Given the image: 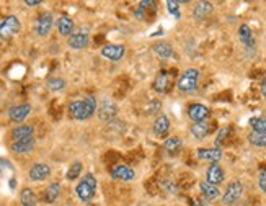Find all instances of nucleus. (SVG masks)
Instances as JSON below:
<instances>
[{
    "instance_id": "obj_1",
    "label": "nucleus",
    "mask_w": 266,
    "mask_h": 206,
    "mask_svg": "<svg viewBox=\"0 0 266 206\" xmlns=\"http://www.w3.org/2000/svg\"><path fill=\"white\" fill-rule=\"evenodd\" d=\"M96 112V98L95 97H87L82 100H75L69 105V113L75 120H87Z\"/></svg>"
},
{
    "instance_id": "obj_2",
    "label": "nucleus",
    "mask_w": 266,
    "mask_h": 206,
    "mask_svg": "<svg viewBox=\"0 0 266 206\" xmlns=\"http://www.w3.org/2000/svg\"><path fill=\"white\" fill-rule=\"evenodd\" d=\"M95 191H96V178L92 174H87L75 187V193L79 196V200L83 203L92 200L95 196Z\"/></svg>"
},
{
    "instance_id": "obj_3",
    "label": "nucleus",
    "mask_w": 266,
    "mask_h": 206,
    "mask_svg": "<svg viewBox=\"0 0 266 206\" xmlns=\"http://www.w3.org/2000/svg\"><path fill=\"white\" fill-rule=\"evenodd\" d=\"M198 80H199V71L198 69H186V71L181 74V77L178 79V90L183 93H190L194 92L196 87H198Z\"/></svg>"
},
{
    "instance_id": "obj_4",
    "label": "nucleus",
    "mask_w": 266,
    "mask_h": 206,
    "mask_svg": "<svg viewBox=\"0 0 266 206\" xmlns=\"http://www.w3.org/2000/svg\"><path fill=\"white\" fill-rule=\"evenodd\" d=\"M22 28V25H20V20L15 15H9L2 20V26H0V38L4 39H9L12 38L13 34H17Z\"/></svg>"
},
{
    "instance_id": "obj_5",
    "label": "nucleus",
    "mask_w": 266,
    "mask_h": 206,
    "mask_svg": "<svg viewBox=\"0 0 266 206\" xmlns=\"http://www.w3.org/2000/svg\"><path fill=\"white\" fill-rule=\"evenodd\" d=\"M242 193H243V185L239 180L230 182L222 195V203L224 204H234L235 201L240 200Z\"/></svg>"
},
{
    "instance_id": "obj_6",
    "label": "nucleus",
    "mask_w": 266,
    "mask_h": 206,
    "mask_svg": "<svg viewBox=\"0 0 266 206\" xmlns=\"http://www.w3.org/2000/svg\"><path fill=\"white\" fill-rule=\"evenodd\" d=\"M54 25V17L51 12H43L41 15L36 18V23H34V31H36L38 36H46L49 34Z\"/></svg>"
},
{
    "instance_id": "obj_7",
    "label": "nucleus",
    "mask_w": 266,
    "mask_h": 206,
    "mask_svg": "<svg viewBox=\"0 0 266 206\" xmlns=\"http://www.w3.org/2000/svg\"><path fill=\"white\" fill-rule=\"evenodd\" d=\"M111 178H115V180H123V182H131L134 180L136 177V172L134 169H131L129 166H123V164H118L110 172Z\"/></svg>"
},
{
    "instance_id": "obj_8",
    "label": "nucleus",
    "mask_w": 266,
    "mask_h": 206,
    "mask_svg": "<svg viewBox=\"0 0 266 206\" xmlns=\"http://www.w3.org/2000/svg\"><path fill=\"white\" fill-rule=\"evenodd\" d=\"M51 175V167L47 164L43 162H38V164H33L30 172H28V177H30L31 182H41V180H46V178Z\"/></svg>"
},
{
    "instance_id": "obj_9",
    "label": "nucleus",
    "mask_w": 266,
    "mask_h": 206,
    "mask_svg": "<svg viewBox=\"0 0 266 206\" xmlns=\"http://www.w3.org/2000/svg\"><path fill=\"white\" fill-rule=\"evenodd\" d=\"M196 156L201 161H209L212 164H219V161L222 159V150L221 147H201L196 150Z\"/></svg>"
},
{
    "instance_id": "obj_10",
    "label": "nucleus",
    "mask_w": 266,
    "mask_h": 206,
    "mask_svg": "<svg viewBox=\"0 0 266 206\" xmlns=\"http://www.w3.org/2000/svg\"><path fill=\"white\" fill-rule=\"evenodd\" d=\"M30 113H31V105H30V103H22V105L12 107L9 110V118L13 123H22Z\"/></svg>"
},
{
    "instance_id": "obj_11",
    "label": "nucleus",
    "mask_w": 266,
    "mask_h": 206,
    "mask_svg": "<svg viewBox=\"0 0 266 206\" xmlns=\"http://www.w3.org/2000/svg\"><path fill=\"white\" fill-rule=\"evenodd\" d=\"M116 112H118V108H116V105H115L113 100L104 98V100L100 101V108H98V116H100L101 120H104V121L113 120L115 115H116Z\"/></svg>"
},
{
    "instance_id": "obj_12",
    "label": "nucleus",
    "mask_w": 266,
    "mask_h": 206,
    "mask_svg": "<svg viewBox=\"0 0 266 206\" xmlns=\"http://www.w3.org/2000/svg\"><path fill=\"white\" fill-rule=\"evenodd\" d=\"M34 133V128L31 125H20L15 126L12 129L10 137H12V142H17V141H23L28 139V137H33Z\"/></svg>"
},
{
    "instance_id": "obj_13",
    "label": "nucleus",
    "mask_w": 266,
    "mask_h": 206,
    "mask_svg": "<svg viewBox=\"0 0 266 206\" xmlns=\"http://www.w3.org/2000/svg\"><path fill=\"white\" fill-rule=\"evenodd\" d=\"M101 56L110 61H120L124 56V46L123 44H107L103 46Z\"/></svg>"
},
{
    "instance_id": "obj_14",
    "label": "nucleus",
    "mask_w": 266,
    "mask_h": 206,
    "mask_svg": "<svg viewBox=\"0 0 266 206\" xmlns=\"http://www.w3.org/2000/svg\"><path fill=\"white\" fill-rule=\"evenodd\" d=\"M188 116H190L194 123L206 121V118L209 116V110H207V107L201 105V103H194V105L188 108Z\"/></svg>"
},
{
    "instance_id": "obj_15",
    "label": "nucleus",
    "mask_w": 266,
    "mask_h": 206,
    "mask_svg": "<svg viewBox=\"0 0 266 206\" xmlns=\"http://www.w3.org/2000/svg\"><path fill=\"white\" fill-rule=\"evenodd\" d=\"M199 190H201L202 196L206 198V201L216 200V198H218V196L221 195V190H219L218 185L209 183L207 180H202V182H199Z\"/></svg>"
},
{
    "instance_id": "obj_16",
    "label": "nucleus",
    "mask_w": 266,
    "mask_h": 206,
    "mask_svg": "<svg viewBox=\"0 0 266 206\" xmlns=\"http://www.w3.org/2000/svg\"><path fill=\"white\" fill-rule=\"evenodd\" d=\"M34 146H36L34 137H28V139H23V141L12 142L10 149H12V152H15V154H26V152H30V150H33Z\"/></svg>"
},
{
    "instance_id": "obj_17",
    "label": "nucleus",
    "mask_w": 266,
    "mask_h": 206,
    "mask_svg": "<svg viewBox=\"0 0 266 206\" xmlns=\"http://www.w3.org/2000/svg\"><path fill=\"white\" fill-rule=\"evenodd\" d=\"M206 180L212 185H219L224 182V170L219 164H212L206 172Z\"/></svg>"
},
{
    "instance_id": "obj_18",
    "label": "nucleus",
    "mask_w": 266,
    "mask_h": 206,
    "mask_svg": "<svg viewBox=\"0 0 266 206\" xmlns=\"http://www.w3.org/2000/svg\"><path fill=\"white\" fill-rule=\"evenodd\" d=\"M169 85H170V75H169V72L160 71L157 74L155 80H153V90H155L157 93H165L167 88H169Z\"/></svg>"
},
{
    "instance_id": "obj_19",
    "label": "nucleus",
    "mask_w": 266,
    "mask_h": 206,
    "mask_svg": "<svg viewBox=\"0 0 266 206\" xmlns=\"http://www.w3.org/2000/svg\"><path fill=\"white\" fill-rule=\"evenodd\" d=\"M56 23H58V30H59V33L62 34V36H69V38L72 36L74 22H72L71 17H69V15H61Z\"/></svg>"
},
{
    "instance_id": "obj_20",
    "label": "nucleus",
    "mask_w": 266,
    "mask_h": 206,
    "mask_svg": "<svg viewBox=\"0 0 266 206\" xmlns=\"http://www.w3.org/2000/svg\"><path fill=\"white\" fill-rule=\"evenodd\" d=\"M88 44V34L87 33H74L71 38H69V46L72 49H83Z\"/></svg>"
},
{
    "instance_id": "obj_21",
    "label": "nucleus",
    "mask_w": 266,
    "mask_h": 206,
    "mask_svg": "<svg viewBox=\"0 0 266 206\" xmlns=\"http://www.w3.org/2000/svg\"><path fill=\"white\" fill-rule=\"evenodd\" d=\"M170 129V120L169 116L165 115H160L158 118L155 120V123H153V133H155L157 136H164L169 133Z\"/></svg>"
},
{
    "instance_id": "obj_22",
    "label": "nucleus",
    "mask_w": 266,
    "mask_h": 206,
    "mask_svg": "<svg viewBox=\"0 0 266 206\" xmlns=\"http://www.w3.org/2000/svg\"><path fill=\"white\" fill-rule=\"evenodd\" d=\"M214 5L211 2H198L194 5V10H193V15L196 20H202L204 17H207L209 13L212 12Z\"/></svg>"
},
{
    "instance_id": "obj_23",
    "label": "nucleus",
    "mask_w": 266,
    "mask_h": 206,
    "mask_svg": "<svg viewBox=\"0 0 266 206\" xmlns=\"http://www.w3.org/2000/svg\"><path fill=\"white\" fill-rule=\"evenodd\" d=\"M239 38L243 43V46L247 47H253L255 46V39H253V33H251L248 25H240L239 28Z\"/></svg>"
},
{
    "instance_id": "obj_24",
    "label": "nucleus",
    "mask_w": 266,
    "mask_h": 206,
    "mask_svg": "<svg viewBox=\"0 0 266 206\" xmlns=\"http://www.w3.org/2000/svg\"><path fill=\"white\" fill-rule=\"evenodd\" d=\"M181 146H183V142H181L180 137L172 136V137H169V139L165 141V152L169 156H177L180 152Z\"/></svg>"
},
{
    "instance_id": "obj_25",
    "label": "nucleus",
    "mask_w": 266,
    "mask_h": 206,
    "mask_svg": "<svg viewBox=\"0 0 266 206\" xmlns=\"http://www.w3.org/2000/svg\"><path fill=\"white\" fill-rule=\"evenodd\" d=\"M152 51L157 54L158 58H162V59H167V58H170L172 54H173V49H172V46L169 43H165V41H162V43H155L152 46Z\"/></svg>"
},
{
    "instance_id": "obj_26",
    "label": "nucleus",
    "mask_w": 266,
    "mask_h": 206,
    "mask_svg": "<svg viewBox=\"0 0 266 206\" xmlns=\"http://www.w3.org/2000/svg\"><path fill=\"white\" fill-rule=\"evenodd\" d=\"M20 201L23 206H38V198L31 188H23L20 193Z\"/></svg>"
},
{
    "instance_id": "obj_27",
    "label": "nucleus",
    "mask_w": 266,
    "mask_h": 206,
    "mask_svg": "<svg viewBox=\"0 0 266 206\" xmlns=\"http://www.w3.org/2000/svg\"><path fill=\"white\" fill-rule=\"evenodd\" d=\"M191 134L196 137V139H204L207 131H209V125L207 121H199V123H194V125L191 126Z\"/></svg>"
},
{
    "instance_id": "obj_28",
    "label": "nucleus",
    "mask_w": 266,
    "mask_h": 206,
    "mask_svg": "<svg viewBox=\"0 0 266 206\" xmlns=\"http://www.w3.org/2000/svg\"><path fill=\"white\" fill-rule=\"evenodd\" d=\"M61 195V185L59 183H51L44 191V200L46 203H54Z\"/></svg>"
},
{
    "instance_id": "obj_29",
    "label": "nucleus",
    "mask_w": 266,
    "mask_h": 206,
    "mask_svg": "<svg viewBox=\"0 0 266 206\" xmlns=\"http://www.w3.org/2000/svg\"><path fill=\"white\" fill-rule=\"evenodd\" d=\"M248 141H250L251 146H256V147H266V134L251 131V133L248 134Z\"/></svg>"
},
{
    "instance_id": "obj_30",
    "label": "nucleus",
    "mask_w": 266,
    "mask_h": 206,
    "mask_svg": "<svg viewBox=\"0 0 266 206\" xmlns=\"http://www.w3.org/2000/svg\"><path fill=\"white\" fill-rule=\"evenodd\" d=\"M251 129H253L255 133H261L266 134V116H258V118H253L250 121Z\"/></svg>"
},
{
    "instance_id": "obj_31",
    "label": "nucleus",
    "mask_w": 266,
    "mask_h": 206,
    "mask_svg": "<svg viewBox=\"0 0 266 206\" xmlns=\"http://www.w3.org/2000/svg\"><path fill=\"white\" fill-rule=\"evenodd\" d=\"M47 87H49V90H52V92L62 90V88L66 87V80L61 77H52L47 80Z\"/></svg>"
},
{
    "instance_id": "obj_32",
    "label": "nucleus",
    "mask_w": 266,
    "mask_h": 206,
    "mask_svg": "<svg viewBox=\"0 0 266 206\" xmlns=\"http://www.w3.org/2000/svg\"><path fill=\"white\" fill-rule=\"evenodd\" d=\"M80 172H82V162H74L67 170V178L69 180H75L80 175Z\"/></svg>"
},
{
    "instance_id": "obj_33",
    "label": "nucleus",
    "mask_w": 266,
    "mask_h": 206,
    "mask_svg": "<svg viewBox=\"0 0 266 206\" xmlns=\"http://www.w3.org/2000/svg\"><path fill=\"white\" fill-rule=\"evenodd\" d=\"M230 133V128L229 126H224L221 131L218 133V137H216V147H219L221 144L226 141V137H227V134Z\"/></svg>"
},
{
    "instance_id": "obj_34",
    "label": "nucleus",
    "mask_w": 266,
    "mask_h": 206,
    "mask_svg": "<svg viewBox=\"0 0 266 206\" xmlns=\"http://www.w3.org/2000/svg\"><path fill=\"white\" fill-rule=\"evenodd\" d=\"M167 9H169V12L172 13V15L180 17V4H178V2H173V0H169V2H167Z\"/></svg>"
},
{
    "instance_id": "obj_35",
    "label": "nucleus",
    "mask_w": 266,
    "mask_h": 206,
    "mask_svg": "<svg viewBox=\"0 0 266 206\" xmlns=\"http://www.w3.org/2000/svg\"><path fill=\"white\" fill-rule=\"evenodd\" d=\"M258 187L261 188L263 193H266V170H260L258 174Z\"/></svg>"
},
{
    "instance_id": "obj_36",
    "label": "nucleus",
    "mask_w": 266,
    "mask_h": 206,
    "mask_svg": "<svg viewBox=\"0 0 266 206\" xmlns=\"http://www.w3.org/2000/svg\"><path fill=\"white\" fill-rule=\"evenodd\" d=\"M136 17H137V18H141V20L144 18V5H142V4L137 7V10H136Z\"/></svg>"
},
{
    "instance_id": "obj_37",
    "label": "nucleus",
    "mask_w": 266,
    "mask_h": 206,
    "mask_svg": "<svg viewBox=\"0 0 266 206\" xmlns=\"http://www.w3.org/2000/svg\"><path fill=\"white\" fill-rule=\"evenodd\" d=\"M261 95H263V98L266 100V74L263 75V80H261Z\"/></svg>"
},
{
    "instance_id": "obj_38",
    "label": "nucleus",
    "mask_w": 266,
    "mask_h": 206,
    "mask_svg": "<svg viewBox=\"0 0 266 206\" xmlns=\"http://www.w3.org/2000/svg\"><path fill=\"white\" fill-rule=\"evenodd\" d=\"M39 4H41L39 0H26V2H25V5H28V7H36Z\"/></svg>"
},
{
    "instance_id": "obj_39",
    "label": "nucleus",
    "mask_w": 266,
    "mask_h": 206,
    "mask_svg": "<svg viewBox=\"0 0 266 206\" xmlns=\"http://www.w3.org/2000/svg\"><path fill=\"white\" fill-rule=\"evenodd\" d=\"M0 26H2V22H0Z\"/></svg>"
}]
</instances>
